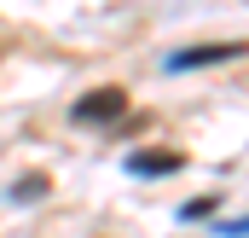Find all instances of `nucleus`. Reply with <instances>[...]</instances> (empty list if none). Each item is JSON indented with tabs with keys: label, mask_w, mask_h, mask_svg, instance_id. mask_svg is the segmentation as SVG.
<instances>
[{
	"label": "nucleus",
	"mask_w": 249,
	"mask_h": 238,
	"mask_svg": "<svg viewBox=\"0 0 249 238\" xmlns=\"http://www.w3.org/2000/svg\"><path fill=\"white\" fill-rule=\"evenodd\" d=\"M214 215V198H191V203H180V221H209Z\"/></svg>",
	"instance_id": "obj_5"
},
{
	"label": "nucleus",
	"mask_w": 249,
	"mask_h": 238,
	"mask_svg": "<svg viewBox=\"0 0 249 238\" xmlns=\"http://www.w3.org/2000/svg\"><path fill=\"white\" fill-rule=\"evenodd\" d=\"M6 198H12V203H41V198H47V175H23Z\"/></svg>",
	"instance_id": "obj_4"
},
{
	"label": "nucleus",
	"mask_w": 249,
	"mask_h": 238,
	"mask_svg": "<svg viewBox=\"0 0 249 238\" xmlns=\"http://www.w3.org/2000/svg\"><path fill=\"white\" fill-rule=\"evenodd\" d=\"M220 238H249V215L244 221H220Z\"/></svg>",
	"instance_id": "obj_6"
},
{
	"label": "nucleus",
	"mask_w": 249,
	"mask_h": 238,
	"mask_svg": "<svg viewBox=\"0 0 249 238\" xmlns=\"http://www.w3.org/2000/svg\"><path fill=\"white\" fill-rule=\"evenodd\" d=\"M70 117L81 122V128L122 122V117H127V93H122V87H93V93H81V99H75V111H70Z\"/></svg>",
	"instance_id": "obj_1"
},
{
	"label": "nucleus",
	"mask_w": 249,
	"mask_h": 238,
	"mask_svg": "<svg viewBox=\"0 0 249 238\" xmlns=\"http://www.w3.org/2000/svg\"><path fill=\"white\" fill-rule=\"evenodd\" d=\"M249 47L244 41H209V47H180V53H168V64L162 70H203V64H232V59H244Z\"/></svg>",
	"instance_id": "obj_2"
},
{
	"label": "nucleus",
	"mask_w": 249,
	"mask_h": 238,
	"mask_svg": "<svg viewBox=\"0 0 249 238\" xmlns=\"http://www.w3.org/2000/svg\"><path fill=\"white\" fill-rule=\"evenodd\" d=\"M186 157L180 151H133L127 157V175H180Z\"/></svg>",
	"instance_id": "obj_3"
}]
</instances>
